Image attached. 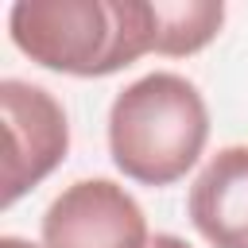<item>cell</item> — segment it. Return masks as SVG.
I'll list each match as a JSON object with an SVG mask.
<instances>
[{"label":"cell","mask_w":248,"mask_h":248,"mask_svg":"<svg viewBox=\"0 0 248 248\" xmlns=\"http://www.w3.org/2000/svg\"><path fill=\"white\" fill-rule=\"evenodd\" d=\"M8 35L54 74L108 78L155 50V12L151 0H16Z\"/></svg>","instance_id":"cell-1"},{"label":"cell","mask_w":248,"mask_h":248,"mask_svg":"<svg viewBox=\"0 0 248 248\" xmlns=\"http://www.w3.org/2000/svg\"><path fill=\"white\" fill-rule=\"evenodd\" d=\"M209 108L194 81L170 70L124 85L108 108V155L140 186L178 182L205 151Z\"/></svg>","instance_id":"cell-2"},{"label":"cell","mask_w":248,"mask_h":248,"mask_svg":"<svg viewBox=\"0 0 248 248\" xmlns=\"http://www.w3.org/2000/svg\"><path fill=\"white\" fill-rule=\"evenodd\" d=\"M4 116V209L35 190L70 151V120L58 97L43 85L4 78L0 81Z\"/></svg>","instance_id":"cell-3"},{"label":"cell","mask_w":248,"mask_h":248,"mask_svg":"<svg viewBox=\"0 0 248 248\" xmlns=\"http://www.w3.org/2000/svg\"><path fill=\"white\" fill-rule=\"evenodd\" d=\"M140 202L112 178L66 186L43 213V248H147Z\"/></svg>","instance_id":"cell-4"},{"label":"cell","mask_w":248,"mask_h":248,"mask_svg":"<svg viewBox=\"0 0 248 248\" xmlns=\"http://www.w3.org/2000/svg\"><path fill=\"white\" fill-rule=\"evenodd\" d=\"M190 221L213 248H248V143H229L190 186Z\"/></svg>","instance_id":"cell-5"},{"label":"cell","mask_w":248,"mask_h":248,"mask_svg":"<svg viewBox=\"0 0 248 248\" xmlns=\"http://www.w3.org/2000/svg\"><path fill=\"white\" fill-rule=\"evenodd\" d=\"M155 12V54L182 58L209 46L225 23V4L217 0H151Z\"/></svg>","instance_id":"cell-6"},{"label":"cell","mask_w":248,"mask_h":248,"mask_svg":"<svg viewBox=\"0 0 248 248\" xmlns=\"http://www.w3.org/2000/svg\"><path fill=\"white\" fill-rule=\"evenodd\" d=\"M147 248H190V244H186L182 236H174V232H159V236H155Z\"/></svg>","instance_id":"cell-7"},{"label":"cell","mask_w":248,"mask_h":248,"mask_svg":"<svg viewBox=\"0 0 248 248\" xmlns=\"http://www.w3.org/2000/svg\"><path fill=\"white\" fill-rule=\"evenodd\" d=\"M0 248H39V244H27L19 236H0Z\"/></svg>","instance_id":"cell-8"}]
</instances>
